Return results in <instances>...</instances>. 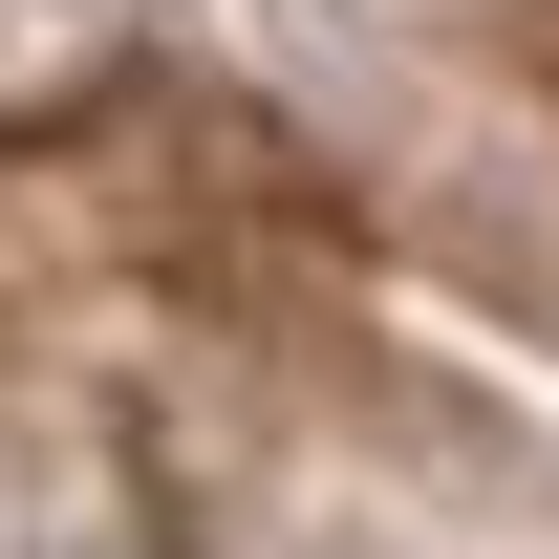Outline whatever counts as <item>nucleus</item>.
<instances>
[{
  "mask_svg": "<svg viewBox=\"0 0 559 559\" xmlns=\"http://www.w3.org/2000/svg\"><path fill=\"white\" fill-rule=\"evenodd\" d=\"M237 237H323V194L194 66H108V86H66V108L0 130V323L22 301H86V280H194Z\"/></svg>",
  "mask_w": 559,
  "mask_h": 559,
  "instance_id": "1",
  "label": "nucleus"
},
{
  "mask_svg": "<svg viewBox=\"0 0 559 559\" xmlns=\"http://www.w3.org/2000/svg\"><path fill=\"white\" fill-rule=\"evenodd\" d=\"M538 44H559V22H538Z\"/></svg>",
  "mask_w": 559,
  "mask_h": 559,
  "instance_id": "2",
  "label": "nucleus"
}]
</instances>
